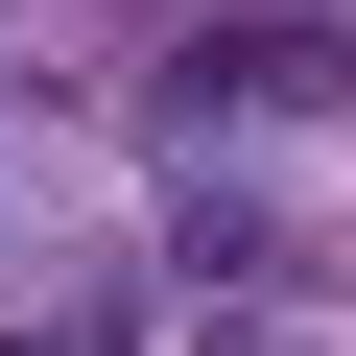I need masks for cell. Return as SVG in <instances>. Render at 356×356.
Masks as SVG:
<instances>
[{
    "instance_id": "cell-1",
    "label": "cell",
    "mask_w": 356,
    "mask_h": 356,
    "mask_svg": "<svg viewBox=\"0 0 356 356\" xmlns=\"http://www.w3.org/2000/svg\"><path fill=\"white\" fill-rule=\"evenodd\" d=\"M166 95H191V119H309V95H356V48L309 24V0H261V24H191Z\"/></svg>"
}]
</instances>
